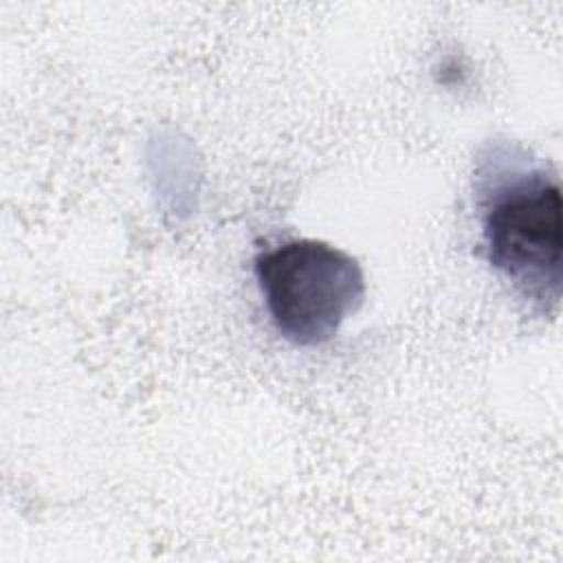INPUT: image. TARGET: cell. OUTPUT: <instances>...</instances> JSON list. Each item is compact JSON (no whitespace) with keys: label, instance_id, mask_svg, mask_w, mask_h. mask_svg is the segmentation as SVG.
I'll return each mask as SVG.
<instances>
[{"label":"cell","instance_id":"6da1fadb","mask_svg":"<svg viewBox=\"0 0 563 563\" xmlns=\"http://www.w3.org/2000/svg\"><path fill=\"white\" fill-rule=\"evenodd\" d=\"M473 207L488 266L534 310H554L563 282V205L550 163L510 139L482 143Z\"/></svg>","mask_w":563,"mask_h":563},{"label":"cell","instance_id":"7a4b0ae2","mask_svg":"<svg viewBox=\"0 0 563 563\" xmlns=\"http://www.w3.org/2000/svg\"><path fill=\"white\" fill-rule=\"evenodd\" d=\"M253 275L273 328L299 347L328 343L365 299L358 260L314 238L260 251Z\"/></svg>","mask_w":563,"mask_h":563}]
</instances>
